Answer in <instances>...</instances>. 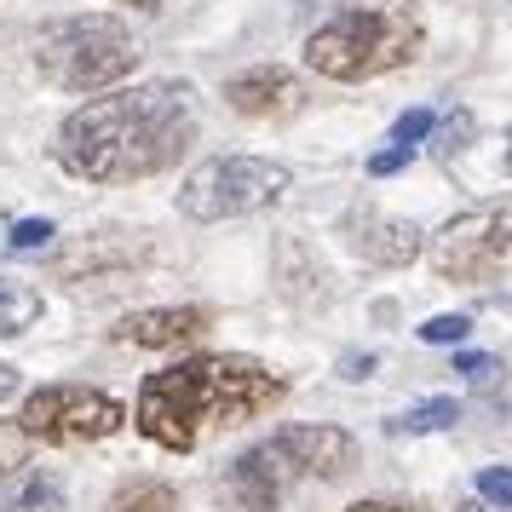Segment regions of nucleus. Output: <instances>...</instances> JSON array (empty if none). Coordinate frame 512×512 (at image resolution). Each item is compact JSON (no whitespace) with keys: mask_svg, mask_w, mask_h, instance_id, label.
Wrapping results in <instances>:
<instances>
[{"mask_svg":"<svg viewBox=\"0 0 512 512\" xmlns=\"http://www.w3.org/2000/svg\"><path fill=\"white\" fill-rule=\"evenodd\" d=\"M455 512H484V507H455Z\"/></svg>","mask_w":512,"mask_h":512,"instance_id":"nucleus-30","label":"nucleus"},{"mask_svg":"<svg viewBox=\"0 0 512 512\" xmlns=\"http://www.w3.org/2000/svg\"><path fill=\"white\" fill-rule=\"evenodd\" d=\"M121 6H144V12H156V6H167V0H121Z\"/></svg>","mask_w":512,"mask_h":512,"instance_id":"nucleus-29","label":"nucleus"},{"mask_svg":"<svg viewBox=\"0 0 512 512\" xmlns=\"http://www.w3.org/2000/svg\"><path fill=\"white\" fill-rule=\"evenodd\" d=\"M6 397H18V369H12V363H0V403H6Z\"/></svg>","mask_w":512,"mask_h":512,"instance_id":"nucleus-27","label":"nucleus"},{"mask_svg":"<svg viewBox=\"0 0 512 512\" xmlns=\"http://www.w3.org/2000/svg\"><path fill=\"white\" fill-rule=\"evenodd\" d=\"M294 185V173L265 156H208L179 190V213L196 225H225V219H248V213L282 202Z\"/></svg>","mask_w":512,"mask_h":512,"instance_id":"nucleus-5","label":"nucleus"},{"mask_svg":"<svg viewBox=\"0 0 512 512\" xmlns=\"http://www.w3.org/2000/svg\"><path fill=\"white\" fill-rule=\"evenodd\" d=\"M139 41L133 29L110 18V12H81V18H58L35 35V70L64 93H110L139 70Z\"/></svg>","mask_w":512,"mask_h":512,"instance_id":"nucleus-4","label":"nucleus"},{"mask_svg":"<svg viewBox=\"0 0 512 512\" xmlns=\"http://www.w3.org/2000/svg\"><path fill=\"white\" fill-rule=\"evenodd\" d=\"M409 156H415L409 144H392V150H374V156H369V179H386V173H403V167H409Z\"/></svg>","mask_w":512,"mask_h":512,"instance_id":"nucleus-25","label":"nucleus"},{"mask_svg":"<svg viewBox=\"0 0 512 512\" xmlns=\"http://www.w3.org/2000/svg\"><path fill=\"white\" fill-rule=\"evenodd\" d=\"M478 495H484L489 507H512V472L507 466H484L478 472Z\"/></svg>","mask_w":512,"mask_h":512,"instance_id":"nucleus-23","label":"nucleus"},{"mask_svg":"<svg viewBox=\"0 0 512 512\" xmlns=\"http://www.w3.org/2000/svg\"><path fill=\"white\" fill-rule=\"evenodd\" d=\"M271 443H277V455L288 466H294V478H346V472H357L363 466V449H357V438L351 432H340V426H282V432H271Z\"/></svg>","mask_w":512,"mask_h":512,"instance_id":"nucleus-9","label":"nucleus"},{"mask_svg":"<svg viewBox=\"0 0 512 512\" xmlns=\"http://www.w3.org/2000/svg\"><path fill=\"white\" fill-rule=\"evenodd\" d=\"M432 110H409V116H397V127H392V144H420L426 133H432Z\"/></svg>","mask_w":512,"mask_h":512,"instance_id":"nucleus-24","label":"nucleus"},{"mask_svg":"<svg viewBox=\"0 0 512 512\" xmlns=\"http://www.w3.org/2000/svg\"><path fill=\"white\" fill-rule=\"evenodd\" d=\"M472 133H478L472 110H449L443 121H432V133H426V139H432V156H443V162H449V156H461L466 144H472Z\"/></svg>","mask_w":512,"mask_h":512,"instance_id":"nucleus-18","label":"nucleus"},{"mask_svg":"<svg viewBox=\"0 0 512 512\" xmlns=\"http://www.w3.org/2000/svg\"><path fill=\"white\" fill-rule=\"evenodd\" d=\"M29 461V438H24V426L18 420H0V484L18 472V466Z\"/></svg>","mask_w":512,"mask_h":512,"instance_id":"nucleus-20","label":"nucleus"},{"mask_svg":"<svg viewBox=\"0 0 512 512\" xmlns=\"http://www.w3.org/2000/svg\"><path fill=\"white\" fill-rule=\"evenodd\" d=\"M455 374L472 380V386H495V380H501V357H489V351H461V357H455Z\"/></svg>","mask_w":512,"mask_h":512,"instance_id":"nucleus-21","label":"nucleus"},{"mask_svg":"<svg viewBox=\"0 0 512 512\" xmlns=\"http://www.w3.org/2000/svg\"><path fill=\"white\" fill-rule=\"evenodd\" d=\"M346 236L374 271H403V265H415L426 254V231L415 219H397V213L357 208V213H346Z\"/></svg>","mask_w":512,"mask_h":512,"instance_id":"nucleus-10","label":"nucleus"},{"mask_svg":"<svg viewBox=\"0 0 512 512\" xmlns=\"http://www.w3.org/2000/svg\"><path fill=\"white\" fill-rule=\"evenodd\" d=\"M0 512H64V484L35 466V472H24L18 484L0 495Z\"/></svg>","mask_w":512,"mask_h":512,"instance_id":"nucleus-14","label":"nucleus"},{"mask_svg":"<svg viewBox=\"0 0 512 512\" xmlns=\"http://www.w3.org/2000/svg\"><path fill=\"white\" fill-rule=\"evenodd\" d=\"M225 104L236 116H277L288 104H300V81L288 64H254V70L225 81Z\"/></svg>","mask_w":512,"mask_h":512,"instance_id":"nucleus-12","label":"nucleus"},{"mask_svg":"<svg viewBox=\"0 0 512 512\" xmlns=\"http://www.w3.org/2000/svg\"><path fill=\"white\" fill-rule=\"evenodd\" d=\"M190 144H196V93L185 81H150L87 98L75 116H64L52 156L87 185H133L185 162Z\"/></svg>","mask_w":512,"mask_h":512,"instance_id":"nucleus-1","label":"nucleus"},{"mask_svg":"<svg viewBox=\"0 0 512 512\" xmlns=\"http://www.w3.org/2000/svg\"><path fill=\"white\" fill-rule=\"evenodd\" d=\"M346 512H420V507H409V501H380L374 495V501H351Z\"/></svg>","mask_w":512,"mask_h":512,"instance_id":"nucleus-26","label":"nucleus"},{"mask_svg":"<svg viewBox=\"0 0 512 512\" xmlns=\"http://www.w3.org/2000/svg\"><path fill=\"white\" fill-rule=\"evenodd\" d=\"M52 219H18V225H12V236H6V242H12V248H18V254H35V248H47L52 242Z\"/></svg>","mask_w":512,"mask_h":512,"instance_id":"nucleus-22","label":"nucleus"},{"mask_svg":"<svg viewBox=\"0 0 512 512\" xmlns=\"http://www.w3.org/2000/svg\"><path fill=\"white\" fill-rule=\"evenodd\" d=\"M369 369H374V357H363V351H357V357H346V380H363Z\"/></svg>","mask_w":512,"mask_h":512,"instance_id":"nucleus-28","label":"nucleus"},{"mask_svg":"<svg viewBox=\"0 0 512 512\" xmlns=\"http://www.w3.org/2000/svg\"><path fill=\"white\" fill-rule=\"evenodd\" d=\"M288 484H294V466L282 461L277 443L265 438V443H254V449H242V455L219 472L213 501H219V512H277Z\"/></svg>","mask_w":512,"mask_h":512,"instance_id":"nucleus-8","label":"nucleus"},{"mask_svg":"<svg viewBox=\"0 0 512 512\" xmlns=\"http://www.w3.org/2000/svg\"><path fill=\"white\" fill-rule=\"evenodd\" d=\"M213 328L208 305H162V311H133L110 328V340L121 346H144V351H173V346H196Z\"/></svg>","mask_w":512,"mask_h":512,"instance_id":"nucleus-11","label":"nucleus"},{"mask_svg":"<svg viewBox=\"0 0 512 512\" xmlns=\"http://www.w3.org/2000/svg\"><path fill=\"white\" fill-rule=\"evenodd\" d=\"M133 259H144V242H133L127 231H116V236H87L75 254L58 259V277H93V271L133 265Z\"/></svg>","mask_w":512,"mask_h":512,"instance_id":"nucleus-13","label":"nucleus"},{"mask_svg":"<svg viewBox=\"0 0 512 512\" xmlns=\"http://www.w3.org/2000/svg\"><path fill=\"white\" fill-rule=\"evenodd\" d=\"M461 420V403L455 397H432V403H415L409 415L386 420V432H397V438H420V432H449Z\"/></svg>","mask_w":512,"mask_h":512,"instance_id":"nucleus-17","label":"nucleus"},{"mask_svg":"<svg viewBox=\"0 0 512 512\" xmlns=\"http://www.w3.org/2000/svg\"><path fill=\"white\" fill-rule=\"evenodd\" d=\"M507 259H512V196L455 213L432 236V271L443 282H489L507 271Z\"/></svg>","mask_w":512,"mask_h":512,"instance_id":"nucleus-6","label":"nucleus"},{"mask_svg":"<svg viewBox=\"0 0 512 512\" xmlns=\"http://www.w3.org/2000/svg\"><path fill=\"white\" fill-rule=\"evenodd\" d=\"M420 35L426 29L415 0H363L305 35V70L328 81H374L386 70H403L420 52Z\"/></svg>","mask_w":512,"mask_h":512,"instance_id":"nucleus-3","label":"nucleus"},{"mask_svg":"<svg viewBox=\"0 0 512 512\" xmlns=\"http://www.w3.org/2000/svg\"><path fill=\"white\" fill-rule=\"evenodd\" d=\"M121 420H127V409L116 397L98 392V386H75V380L29 392L24 409H18V426H24L29 443H98L116 438Z\"/></svg>","mask_w":512,"mask_h":512,"instance_id":"nucleus-7","label":"nucleus"},{"mask_svg":"<svg viewBox=\"0 0 512 512\" xmlns=\"http://www.w3.org/2000/svg\"><path fill=\"white\" fill-rule=\"evenodd\" d=\"M288 374H277L259 357H242V351H196L173 369L150 374L139 386V432L150 443H162L173 455H190L202 432H225V426H242V420L277 409L288 397Z\"/></svg>","mask_w":512,"mask_h":512,"instance_id":"nucleus-2","label":"nucleus"},{"mask_svg":"<svg viewBox=\"0 0 512 512\" xmlns=\"http://www.w3.org/2000/svg\"><path fill=\"white\" fill-rule=\"evenodd\" d=\"M466 328H472V317H461V311H443V317H426V323H420V340H426V346H461Z\"/></svg>","mask_w":512,"mask_h":512,"instance_id":"nucleus-19","label":"nucleus"},{"mask_svg":"<svg viewBox=\"0 0 512 512\" xmlns=\"http://www.w3.org/2000/svg\"><path fill=\"white\" fill-rule=\"evenodd\" d=\"M35 323H41V288H29L18 277H0V340H18Z\"/></svg>","mask_w":512,"mask_h":512,"instance_id":"nucleus-15","label":"nucleus"},{"mask_svg":"<svg viewBox=\"0 0 512 512\" xmlns=\"http://www.w3.org/2000/svg\"><path fill=\"white\" fill-rule=\"evenodd\" d=\"M104 512H179V489L162 478H127Z\"/></svg>","mask_w":512,"mask_h":512,"instance_id":"nucleus-16","label":"nucleus"}]
</instances>
